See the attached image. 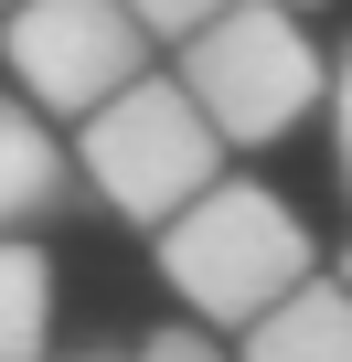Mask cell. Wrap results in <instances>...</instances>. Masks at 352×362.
Here are the masks:
<instances>
[{
  "instance_id": "cell-1",
  "label": "cell",
  "mask_w": 352,
  "mask_h": 362,
  "mask_svg": "<svg viewBox=\"0 0 352 362\" xmlns=\"http://www.w3.org/2000/svg\"><path fill=\"white\" fill-rule=\"evenodd\" d=\"M160 277H171V298H182L203 330H246V320L278 309L299 277H320V245H310V224H299L278 192L214 170L203 192L160 224Z\"/></svg>"
},
{
  "instance_id": "cell-2",
  "label": "cell",
  "mask_w": 352,
  "mask_h": 362,
  "mask_svg": "<svg viewBox=\"0 0 352 362\" xmlns=\"http://www.w3.org/2000/svg\"><path fill=\"white\" fill-rule=\"evenodd\" d=\"M214 170H225V139H214V117L193 107L182 75H128L107 107L75 117V181H86L107 214L149 224V235L182 214Z\"/></svg>"
},
{
  "instance_id": "cell-3",
  "label": "cell",
  "mask_w": 352,
  "mask_h": 362,
  "mask_svg": "<svg viewBox=\"0 0 352 362\" xmlns=\"http://www.w3.org/2000/svg\"><path fill=\"white\" fill-rule=\"evenodd\" d=\"M182 86H193V107L214 117L225 149H278L331 96V64L299 33L288 0H225L203 33H182Z\"/></svg>"
},
{
  "instance_id": "cell-4",
  "label": "cell",
  "mask_w": 352,
  "mask_h": 362,
  "mask_svg": "<svg viewBox=\"0 0 352 362\" xmlns=\"http://www.w3.org/2000/svg\"><path fill=\"white\" fill-rule=\"evenodd\" d=\"M0 64L43 117H86L128 75H149V22L128 0H11L0 11Z\"/></svg>"
},
{
  "instance_id": "cell-5",
  "label": "cell",
  "mask_w": 352,
  "mask_h": 362,
  "mask_svg": "<svg viewBox=\"0 0 352 362\" xmlns=\"http://www.w3.org/2000/svg\"><path fill=\"white\" fill-rule=\"evenodd\" d=\"M54 214H75V149L43 128V107L11 86L0 96V235H33V224H54Z\"/></svg>"
},
{
  "instance_id": "cell-6",
  "label": "cell",
  "mask_w": 352,
  "mask_h": 362,
  "mask_svg": "<svg viewBox=\"0 0 352 362\" xmlns=\"http://www.w3.org/2000/svg\"><path fill=\"white\" fill-rule=\"evenodd\" d=\"M235 362H352V288L341 277H299L278 309L246 320Z\"/></svg>"
},
{
  "instance_id": "cell-7",
  "label": "cell",
  "mask_w": 352,
  "mask_h": 362,
  "mask_svg": "<svg viewBox=\"0 0 352 362\" xmlns=\"http://www.w3.org/2000/svg\"><path fill=\"white\" fill-rule=\"evenodd\" d=\"M54 351V267L33 235H0V362H43Z\"/></svg>"
},
{
  "instance_id": "cell-8",
  "label": "cell",
  "mask_w": 352,
  "mask_h": 362,
  "mask_svg": "<svg viewBox=\"0 0 352 362\" xmlns=\"http://www.w3.org/2000/svg\"><path fill=\"white\" fill-rule=\"evenodd\" d=\"M331 170H341V203H352V43H341V64H331Z\"/></svg>"
},
{
  "instance_id": "cell-9",
  "label": "cell",
  "mask_w": 352,
  "mask_h": 362,
  "mask_svg": "<svg viewBox=\"0 0 352 362\" xmlns=\"http://www.w3.org/2000/svg\"><path fill=\"white\" fill-rule=\"evenodd\" d=\"M128 11L149 22V43H182V33H203V22L225 11V0H128Z\"/></svg>"
},
{
  "instance_id": "cell-10",
  "label": "cell",
  "mask_w": 352,
  "mask_h": 362,
  "mask_svg": "<svg viewBox=\"0 0 352 362\" xmlns=\"http://www.w3.org/2000/svg\"><path fill=\"white\" fill-rule=\"evenodd\" d=\"M139 362H235V351H225L214 330H149V341H139Z\"/></svg>"
},
{
  "instance_id": "cell-11",
  "label": "cell",
  "mask_w": 352,
  "mask_h": 362,
  "mask_svg": "<svg viewBox=\"0 0 352 362\" xmlns=\"http://www.w3.org/2000/svg\"><path fill=\"white\" fill-rule=\"evenodd\" d=\"M75 362H139V351H75Z\"/></svg>"
},
{
  "instance_id": "cell-12",
  "label": "cell",
  "mask_w": 352,
  "mask_h": 362,
  "mask_svg": "<svg viewBox=\"0 0 352 362\" xmlns=\"http://www.w3.org/2000/svg\"><path fill=\"white\" fill-rule=\"evenodd\" d=\"M341 288H352V256H341Z\"/></svg>"
},
{
  "instance_id": "cell-13",
  "label": "cell",
  "mask_w": 352,
  "mask_h": 362,
  "mask_svg": "<svg viewBox=\"0 0 352 362\" xmlns=\"http://www.w3.org/2000/svg\"><path fill=\"white\" fill-rule=\"evenodd\" d=\"M288 11H310V0H288Z\"/></svg>"
},
{
  "instance_id": "cell-14",
  "label": "cell",
  "mask_w": 352,
  "mask_h": 362,
  "mask_svg": "<svg viewBox=\"0 0 352 362\" xmlns=\"http://www.w3.org/2000/svg\"><path fill=\"white\" fill-rule=\"evenodd\" d=\"M0 11H11V0H0Z\"/></svg>"
}]
</instances>
